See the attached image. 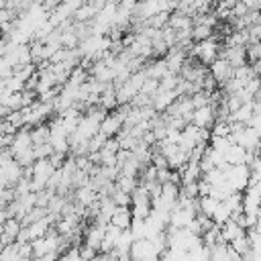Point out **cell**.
<instances>
[{"label": "cell", "instance_id": "6da1fadb", "mask_svg": "<svg viewBox=\"0 0 261 261\" xmlns=\"http://www.w3.org/2000/svg\"><path fill=\"white\" fill-rule=\"evenodd\" d=\"M220 45H218V41L216 39H206V41H200V43H194V47H192V55L194 57H198L204 65H212L218 57H220Z\"/></svg>", "mask_w": 261, "mask_h": 261}, {"label": "cell", "instance_id": "7a4b0ae2", "mask_svg": "<svg viewBox=\"0 0 261 261\" xmlns=\"http://www.w3.org/2000/svg\"><path fill=\"white\" fill-rule=\"evenodd\" d=\"M251 173H253V169L247 163L245 165H230L226 169V181L232 186L234 192L243 194L251 186Z\"/></svg>", "mask_w": 261, "mask_h": 261}, {"label": "cell", "instance_id": "3957f363", "mask_svg": "<svg viewBox=\"0 0 261 261\" xmlns=\"http://www.w3.org/2000/svg\"><path fill=\"white\" fill-rule=\"evenodd\" d=\"M149 257H161L157 245L153 243V239H139L133 243L130 247V259L133 261H145Z\"/></svg>", "mask_w": 261, "mask_h": 261}, {"label": "cell", "instance_id": "277c9868", "mask_svg": "<svg viewBox=\"0 0 261 261\" xmlns=\"http://www.w3.org/2000/svg\"><path fill=\"white\" fill-rule=\"evenodd\" d=\"M122 128H124V116H122L118 110L108 112L106 118H104L102 124H100V133H102L104 137H108V139H112L114 135H120Z\"/></svg>", "mask_w": 261, "mask_h": 261}, {"label": "cell", "instance_id": "5b68a950", "mask_svg": "<svg viewBox=\"0 0 261 261\" xmlns=\"http://www.w3.org/2000/svg\"><path fill=\"white\" fill-rule=\"evenodd\" d=\"M198 145H204V141H202V128H198L196 124L188 122L184 126V130H181V143H179V147L186 149L188 153H192Z\"/></svg>", "mask_w": 261, "mask_h": 261}, {"label": "cell", "instance_id": "8992f818", "mask_svg": "<svg viewBox=\"0 0 261 261\" xmlns=\"http://www.w3.org/2000/svg\"><path fill=\"white\" fill-rule=\"evenodd\" d=\"M259 210H261V190L257 186H249L243 194V212L259 216Z\"/></svg>", "mask_w": 261, "mask_h": 261}, {"label": "cell", "instance_id": "52a82bcc", "mask_svg": "<svg viewBox=\"0 0 261 261\" xmlns=\"http://www.w3.org/2000/svg\"><path fill=\"white\" fill-rule=\"evenodd\" d=\"M214 122H216V108L212 104H206V106L194 110L192 124H196L198 128H212Z\"/></svg>", "mask_w": 261, "mask_h": 261}, {"label": "cell", "instance_id": "ba28073f", "mask_svg": "<svg viewBox=\"0 0 261 261\" xmlns=\"http://www.w3.org/2000/svg\"><path fill=\"white\" fill-rule=\"evenodd\" d=\"M33 147H35V145H33V135H31L29 126L18 128V130L14 133V141H12V145H10V153L16 157V155H20V153H24V151H29V149H33Z\"/></svg>", "mask_w": 261, "mask_h": 261}, {"label": "cell", "instance_id": "9c48e42d", "mask_svg": "<svg viewBox=\"0 0 261 261\" xmlns=\"http://www.w3.org/2000/svg\"><path fill=\"white\" fill-rule=\"evenodd\" d=\"M104 234H106V224L102 222H94L88 230H86V237H84V245L94 249L96 253L102 249V243H104Z\"/></svg>", "mask_w": 261, "mask_h": 261}, {"label": "cell", "instance_id": "30bf717a", "mask_svg": "<svg viewBox=\"0 0 261 261\" xmlns=\"http://www.w3.org/2000/svg\"><path fill=\"white\" fill-rule=\"evenodd\" d=\"M210 75H212L218 84H226L228 80H232V75H234V67L228 63V59L218 57V59L210 65Z\"/></svg>", "mask_w": 261, "mask_h": 261}, {"label": "cell", "instance_id": "8fae6325", "mask_svg": "<svg viewBox=\"0 0 261 261\" xmlns=\"http://www.w3.org/2000/svg\"><path fill=\"white\" fill-rule=\"evenodd\" d=\"M220 57H224V59H228V63L237 69V67H241V65H247V47H224L222 51H220Z\"/></svg>", "mask_w": 261, "mask_h": 261}, {"label": "cell", "instance_id": "7c38bea8", "mask_svg": "<svg viewBox=\"0 0 261 261\" xmlns=\"http://www.w3.org/2000/svg\"><path fill=\"white\" fill-rule=\"evenodd\" d=\"M165 63H167V69L171 73H181V69L186 65V51L179 47L169 49V53L165 55Z\"/></svg>", "mask_w": 261, "mask_h": 261}, {"label": "cell", "instance_id": "4fadbf2b", "mask_svg": "<svg viewBox=\"0 0 261 261\" xmlns=\"http://www.w3.org/2000/svg\"><path fill=\"white\" fill-rule=\"evenodd\" d=\"M177 98H179L177 90H159V92L153 96V108H155L157 112L167 110V108H169Z\"/></svg>", "mask_w": 261, "mask_h": 261}, {"label": "cell", "instance_id": "5bb4252c", "mask_svg": "<svg viewBox=\"0 0 261 261\" xmlns=\"http://www.w3.org/2000/svg\"><path fill=\"white\" fill-rule=\"evenodd\" d=\"M220 234H222V241H224V243H232V241H237L239 237H243V234H247V232H245V228H243L234 218H230L228 222H224V224L220 226Z\"/></svg>", "mask_w": 261, "mask_h": 261}, {"label": "cell", "instance_id": "9a60e30c", "mask_svg": "<svg viewBox=\"0 0 261 261\" xmlns=\"http://www.w3.org/2000/svg\"><path fill=\"white\" fill-rule=\"evenodd\" d=\"M120 232H122V228L114 226L112 222L106 224V234H104V243H102V249H100V251H102V253H112V251L116 249V245H118Z\"/></svg>", "mask_w": 261, "mask_h": 261}, {"label": "cell", "instance_id": "2e32d148", "mask_svg": "<svg viewBox=\"0 0 261 261\" xmlns=\"http://www.w3.org/2000/svg\"><path fill=\"white\" fill-rule=\"evenodd\" d=\"M253 114H255V110H253V102H247V104H241V106L230 114L228 122H241V124H247V126H249Z\"/></svg>", "mask_w": 261, "mask_h": 261}, {"label": "cell", "instance_id": "e0dca14e", "mask_svg": "<svg viewBox=\"0 0 261 261\" xmlns=\"http://www.w3.org/2000/svg\"><path fill=\"white\" fill-rule=\"evenodd\" d=\"M110 222H112L114 226L122 228V230H124V228H130V224H133V210H130L128 206H118Z\"/></svg>", "mask_w": 261, "mask_h": 261}, {"label": "cell", "instance_id": "ac0fdd59", "mask_svg": "<svg viewBox=\"0 0 261 261\" xmlns=\"http://www.w3.org/2000/svg\"><path fill=\"white\" fill-rule=\"evenodd\" d=\"M200 175H202V165L200 161H188L186 167L181 169V181L184 184H194V181H200Z\"/></svg>", "mask_w": 261, "mask_h": 261}, {"label": "cell", "instance_id": "d6986e66", "mask_svg": "<svg viewBox=\"0 0 261 261\" xmlns=\"http://www.w3.org/2000/svg\"><path fill=\"white\" fill-rule=\"evenodd\" d=\"M247 43H251V35H249V29L245 31H234V33H228L226 41H224V47H245Z\"/></svg>", "mask_w": 261, "mask_h": 261}, {"label": "cell", "instance_id": "ffe728a7", "mask_svg": "<svg viewBox=\"0 0 261 261\" xmlns=\"http://www.w3.org/2000/svg\"><path fill=\"white\" fill-rule=\"evenodd\" d=\"M218 206H220V200H216V198H212V196H202V198H198V210H200V214H204V216H208V218L214 216V212H216Z\"/></svg>", "mask_w": 261, "mask_h": 261}, {"label": "cell", "instance_id": "44dd1931", "mask_svg": "<svg viewBox=\"0 0 261 261\" xmlns=\"http://www.w3.org/2000/svg\"><path fill=\"white\" fill-rule=\"evenodd\" d=\"M167 73H169V69H167L165 59H157V61H153L151 65H147V75H149L151 80H159V82H161Z\"/></svg>", "mask_w": 261, "mask_h": 261}, {"label": "cell", "instance_id": "7402d4cb", "mask_svg": "<svg viewBox=\"0 0 261 261\" xmlns=\"http://www.w3.org/2000/svg\"><path fill=\"white\" fill-rule=\"evenodd\" d=\"M116 104H118V100H116V88H114L112 84H108V86L104 88L102 96H100V106H102L104 110H110V108H114Z\"/></svg>", "mask_w": 261, "mask_h": 261}, {"label": "cell", "instance_id": "603a6c76", "mask_svg": "<svg viewBox=\"0 0 261 261\" xmlns=\"http://www.w3.org/2000/svg\"><path fill=\"white\" fill-rule=\"evenodd\" d=\"M31 135H33V145H47V143H51V130L45 124H39L37 128H33Z\"/></svg>", "mask_w": 261, "mask_h": 261}, {"label": "cell", "instance_id": "cb8c5ba5", "mask_svg": "<svg viewBox=\"0 0 261 261\" xmlns=\"http://www.w3.org/2000/svg\"><path fill=\"white\" fill-rule=\"evenodd\" d=\"M137 181H135V177H128V175H118V179H116V188L120 190V192H126V194H133L135 190H137Z\"/></svg>", "mask_w": 261, "mask_h": 261}, {"label": "cell", "instance_id": "d4e9b609", "mask_svg": "<svg viewBox=\"0 0 261 261\" xmlns=\"http://www.w3.org/2000/svg\"><path fill=\"white\" fill-rule=\"evenodd\" d=\"M210 37H212V27H206V24H194V29H192V39H194L196 43L206 41V39H210Z\"/></svg>", "mask_w": 261, "mask_h": 261}, {"label": "cell", "instance_id": "484cf974", "mask_svg": "<svg viewBox=\"0 0 261 261\" xmlns=\"http://www.w3.org/2000/svg\"><path fill=\"white\" fill-rule=\"evenodd\" d=\"M228 245H230V247H232V249H234L243 259H245V255L251 251V243H249V237H247V234L239 237L237 241H232V243H228Z\"/></svg>", "mask_w": 261, "mask_h": 261}, {"label": "cell", "instance_id": "4316f807", "mask_svg": "<svg viewBox=\"0 0 261 261\" xmlns=\"http://www.w3.org/2000/svg\"><path fill=\"white\" fill-rule=\"evenodd\" d=\"M188 261H210V247L208 245H200L198 249L188 253Z\"/></svg>", "mask_w": 261, "mask_h": 261}, {"label": "cell", "instance_id": "83f0119b", "mask_svg": "<svg viewBox=\"0 0 261 261\" xmlns=\"http://www.w3.org/2000/svg\"><path fill=\"white\" fill-rule=\"evenodd\" d=\"M210 135H212V137H230V122L218 118V120L214 122L212 130H210Z\"/></svg>", "mask_w": 261, "mask_h": 261}, {"label": "cell", "instance_id": "f1b7e54d", "mask_svg": "<svg viewBox=\"0 0 261 261\" xmlns=\"http://www.w3.org/2000/svg\"><path fill=\"white\" fill-rule=\"evenodd\" d=\"M247 57L255 63V61H259L261 59V43H251V47L247 49Z\"/></svg>", "mask_w": 261, "mask_h": 261}, {"label": "cell", "instance_id": "f546056e", "mask_svg": "<svg viewBox=\"0 0 261 261\" xmlns=\"http://www.w3.org/2000/svg\"><path fill=\"white\" fill-rule=\"evenodd\" d=\"M249 10H261V0H241Z\"/></svg>", "mask_w": 261, "mask_h": 261}, {"label": "cell", "instance_id": "4dcf8cb0", "mask_svg": "<svg viewBox=\"0 0 261 261\" xmlns=\"http://www.w3.org/2000/svg\"><path fill=\"white\" fill-rule=\"evenodd\" d=\"M145 261H161V257H149V259H145Z\"/></svg>", "mask_w": 261, "mask_h": 261}, {"label": "cell", "instance_id": "1f68e13d", "mask_svg": "<svg viewBox=\"0 0 261 261\" xmlns=\"http://www.w3.org/2000/svg\"><path fill=\"white\" fill-rule=\"evenodd\" d=\"M167 2H171V4H175V6H177V2H179V0H167Z\"/></svg>", "mask_w": 261, "mask_h": 261}, {"label": "cell", "instance_id": "d6a6232c", "mask_svg": "<svg viewBox=\"0 0 261 261\" xmlns=\"http://www.w3.org/2000/svg\"><path fill=\"white\" fill-rule=\"evenodd\" d=\"M108 2H114V4H120L122 0H108Z\"/></svg>", "mask_w": 261, "mask_h": 261}]
</instances>
